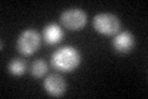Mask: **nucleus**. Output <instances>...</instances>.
<instances>
[{
	"mask_svg": "<svg viewBox=\"0 0 148 99\" xmlns=\"http://www.w3.org/2000/svg\"><path fill=\"white\" fill-rule=\"evenodd\" d=\"M26 62L21 58H14L8 64V71L12 76H22L26 72Z\"/></svg>",
	"mask_w": 148,
	"mask_h": 99,
	"instance_id": "8",
	"label": "nucleus"
},
{
	"mask_svg": "<svg viewBox=\"0 0 148 99\" xmlns=\"http://www.w3.org/2000/svg\"><path fill=\"white\" fill-rule=\"evenodd\" d=\"M41 46V36L34 29L24 30L16 40V50L22 56H32L38 51Z\"/></svg>",
	"mask_w": 148,
	"mask_h": 99,
	"instance_id": "2",
	"label": "nucleus"
},
{
	"mask_svg": "<svg viewBox=\"0 0 148 99\" xmlns=\"http://www.w3.org/2000/svg\"><path fill=\"white\" fill-rule=\"evenodd\" d=\"M43 88L47 92L48 96L51 97H62L67 91V83L64 78L58 73H52L48 74L45 78L43 82Z\"/></svg>",
	"mask_w": 148,
	"mask_h": 99,
	"instance_id": "5",
	"label": "nucleus"
},
{
	"mask_svg": "<svg viewBox=\"0 0 148 99\" xmlns=\"http://www.w3.org/2000/svg\"><path fill=\"white\" fill-rule=\"evenodd\" d=\"M112 48L116 51L117 53H128L133 50V47L136 45V39L133 36L132 32H130L127 30L125 31H120L116 34V36L114 37L112 42Z\"/></svg>",
	"mask_w": 148,
	"mask_h": 99,
	"instance_id": "6",
	"label": "nucleus"
},
{
	"mask_svg": "<svg viewBox=\"0 0 148 99\" xmlns=\"http://www.w3.org/2000/svg\"><path fill=\"white\" fill-rule=\"evenodd\" d=\"M61 24L68 30L72 31H78L83 29L86 24L88 16L84 10H82L79 8H72L67 9L61 14Z\"/></svg>",
	"mask_w": 148,
	"mask_h": 99,
	"instance_id": "4",
	"label": "nucleus"
},
{
	"mask_svg": "<svg viewBox=\"0 0 148 99\" xmlns=\"http://www.w3.org/2000/svg\"><path fill=\"white\" fill-rule=\"evenodd\" d=\"M42 35H43V40L47 45H57L63 40L64 31L58 24L49 22L43 27Z\"/></svg>",
	"mask_w": 148,
	"mask_h": 99,
	"instance_id": "7",
	"label": "nucleus"
},
{
	"mask_svg": "<svg viewBox=\"0 0 148 99\" xmlns=\"http://www.w3.org/2000/svg\"><path fill=\"white\" fill-rule=\"evenodd\" d=\"M92 26L94 29L101 35L112 36L116 35L121 30V21L120 19L110 12H100L94 16L92 20Z\"/></svg>",
	"mask_w": 148,
	"mask_h": 99,
	"instance_id": "3",
	"label": "nucleus"
},
{
	"mask_svg": "<svg viewBox=\"0 0 148 99\" xmlns=\"http://www.w3.org/2000/svg\"><path fill=\"white\" fill-rule=\"evenodd\" d=\"M82 62L80 52L73 46H63L51 56V64L59 72L69 73L75 71Z\"/></svg>",
	"mask_w": 148,
	"mask_h": 99,
	"instance_id": "1",
	"label": "nucleus"
},
{
	"mask_svg": "<svg viewBox=\"0 0 148 99\" xmlns=\"http://www.w3.org/2000/svg\"><path fill=\"white\" fill-rule=\"evenodd\" d=\"M31 74L35 78H42L46 73H47V63L43 60H36L35 62L31 64Z\"/></svg>",
	"mask_w": 148,
	"mask_h": 99,
	"instance_id": "9",
	"label": "nucleus"
}]
</instances>
